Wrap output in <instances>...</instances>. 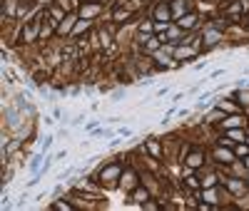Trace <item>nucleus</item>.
Wrapping results in <instances>:
<instances>
[{
	"label": "nucleus",
	"instance_id": "1",
	"mask_svg": "<svg viewBox=\"0 0 249 211\" xmlns=\"http://www.w3.org/2000/svg\"><path fill=\"white\" fill-rule=\"evenodd\" d=\"M187 164H189V167H199V164H202V154H199V152H197V154H189Z\"/></svg>",
	"mask_w": 249,
	"mask_h": 211
},
{
	"label": "nucleus",
	"instance_id": "2",
	"mask_svg": "<svg viewBox=\"0 0 249 211\" xmlns=\"http://www.w3.org/2000/svg\"><path fill=\"white\" fill-rule=\"evenodd\" d=\"M37 167H40V157H35V159H33V162H30V169H33V172H35Z\"/></svg>",
	"mask_w": 249,
	"mask_h": 211
},
{
	"label": "nucleus",
	"instance_id": "3",
	"mask_svg": "<svg viewBox=\"0 0 249 211\" xmlns=\"http://www.w3.org/2000/svg\"><path fill=\"white\" fill-rule=\"evenodd\" d=\"M247 167H249V159H247Z\"/></svg>",
	"mask_w": 249,
	"mask_h": 211
}]
</instances>
